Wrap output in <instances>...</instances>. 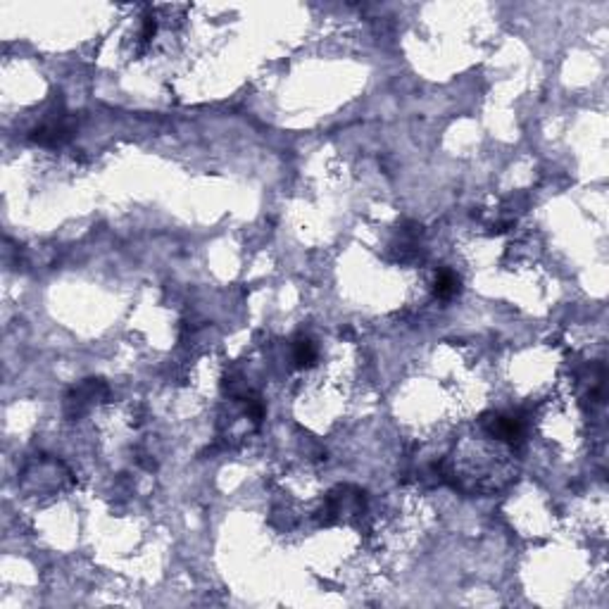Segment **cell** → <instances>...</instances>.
<instances>
[{"label": "cell", "mask_w": 609, "mask_h": 609, "mask_svg": "<svg viewBox=\"0 0 609 609\" xmlns=\"http://www.w3.org/2000/svg\"><path fill=\"white\" fill-rule=\"evenodd\" d=\"M483 424H486L488 433H493L495 438L516 440L521 435V422L514 417H500V414H493V417H488Z\"/></svg>", "instance_id": "obj_1"}, {"label": "cell", "mask_w": 609, "mask_h": 609, "mask_svg": "<svg viewBox=\"0 0 609 609\" xmlns=\"http://www.w3.org/2000/svg\"><path fill=\"white\" fill-rule=\"evenodd\" d=\"M433 290H435V298H440V300H450V298H455L457 290H460V279H457L455 274L450 272V269H443V272H440L438 277H435Z\"/></svg>", "instance_id": "obj_2"}, {"label": "cell", "mask_w": 609, "mask_h": 609, "mask_svg": "<svg viewBox=\"0 0 609 609\" xmlns=\"http://www.w3.org/2000/svg\"><path fill=\"white\" fill-rule=\"evenodd\" d=\"M293 359L298 366H312L317 359V348L310 338H298L295 341V350H293Z\"/></svg>", "instance_id": "obj_3"}]
</instances>
